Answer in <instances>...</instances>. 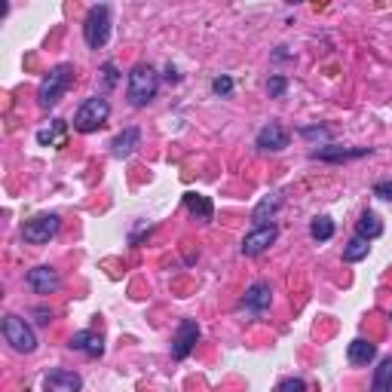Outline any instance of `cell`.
Masks as SVG:
<instances>
[{"label": "cell", "instance_id": "cb8c5ba5", "mask_svg": "<svg viewBox=\"0 0 392 392\" xmlns=\"http://www.w3.org/2000/svg\"><path fill=\"white\" fill-rule=\"evenodd\" d=\"M212 92L221 98H230L233 95V80L230 77H215V80H212Z\"/></svg>", "mask_w": 392, "mask_h": 392}, {"label": "cell", "instance_id": "d6986e66", "mask_svg": "<svg viewBox=\"0 0 392 392\" xmlns=\"http://www.w3.org/2000/svg\"><path fill=\"white\" fill-rule=\"evenodd\" d=\"M371 392H392V355L377 365L374 371V383H371Z\"/></svg>", "mask_w": 392, "mask_h": 392}, {"label": "cell", "instance_id": "f546056e", "mask_svg": "<svg viewBox=\"0 0 392 392\" xmlns=\"http://www.w3.org/2000/svg\"><path fill=\"white\" fill-rule=\"evenodd\" d=\"M166 80H178V71H175L172 65H169V68H166Z\"/></svg>", "mask_w": 392, "mask_h": 392}, {"label": "cell", "instance_id": "8fae6325", "mask_svg": "<svg viewBox=\"0 0 392 392\" xmlns=\"http://www.w3.org/2000/svg\"><path fill=\"white\" fill-rule=\"evenodd\" d=\"M138 144H141V129L138 126H129V129H123L117 138L111 141V153L117 156V160H126V156L135 153V147Z\"/></svg>", "mask_w": 392, "mask_h": 392}, {"label": "cell", "instance_id": "83f0119b", "mask_svg": "<svg viewBox=\"0 0 392 392\" xmlns=\"http://www.w3.org/2000/svg\"><path fill=\"white\" fill-rule=\"evenodd\" d=\"M374 196L389 199V203H392V181H377L374 184Z\"/></svg>", "mask_w": 392, "mask_h": 392}, {"label": "cell", "instance_id": "44dd1931", "mask_svg": "<svg viewBox=\"0 0 392 392\" xmlns=\"http://www.w3.org/2000/svg\"><path fill=\"white\" fill-rule=\"evenodd\" d=\"M37 141L44 147L65 144V120H53V126H49V129H40L37 132Z\"/></svg>", "mask_w": 392, "mask_h": 392}, {"label": "cell", "instance_id": "5b68a950", "mask_svg": "<svg viewBox=\"0 0 392 392\" xmlns=\"http://www.w3.org/2000/svg\"><path fill=\"white\" fill-rule=\"evenodd\" d=\"M3 337L16 353H34V349H37V334H34V328L19 316H3Z\"/></svg>", "mask_w": 392, "mask_h": 392}, {"label": "cell", "instance_id": "4fadbf2b", "mask_svg": "<svg viewBox=\"0 0 392 392\" xmlns=\"http://www.w3.org/2000/svg\"><path fill=\"white\" fill-rule=\"evenodd\" d=\"M71 349H80V353L98 359V355H104V337L95 331H77L74 337H71Z\"/></svg>", "mask_w": 392, "mask_h": 392}, {"label": "cell", "instance_id": "484cf974", "mask_svg": "<svg viewBox=\"0 0 392 392\" xmlns=\"http://www.w3.org/2000/svg\"><path fill=\"white\" fill-rule=\"evenodd\" d=\"M285 89H288V80H285V77H270V83H267L270 98H282Z\"/></svg>", "mask_w": 392, "mask_h": 392}, {"label": "cell", "instance_id": "8992f818", "mask_svg": "<svg viewBox=\"0 0 392 392\" xmlns=\"http://www.w3.org/2000/svg\"><path fill=\"white\" fill-rule=\"evenodd\" d=\"M59 227H62V218L59 215H37V218L25 221L22 239L31 242V245H46V242L53 239L55 233H59Z\"/></svg>", "mask_w": 392, "mask_h": 392}, {"label": "cell", "instance_id": "52a82bcc", "mask_svg": "<svg viewBox=\"0 0 392 392\" xmlns=\"http://www.w3.org/2000/svg\"><path fill=\"white\" fill-rule=\"evenodd\" d=\"M276 236H279V230H276L273 224H267V227H254V230L248 233L245 239H242L239 252L245 254V258H258V254H263L270 245H273Z\"/></svg>", "mask_w": 392, "mask_h": 392}, {"label": "cell", "instance_id": "6da1fadb", "mask_svg": "<svg viewBox=\"0 0 392 392\" xmlns=\"http://www.w3.org/2000/svg\"><path fill=\"white\" fill-rule=\"evenodd\" d=\"M156 92H160V74L151 65H135L129 71V86H126L129 104L132 108H147L156 98Z\"/></svg>", "mask_w": 392, "mask_h": 392}, {"label": "cell", "instance_id": "277c9868", "mask_svg": "<svg viewBox=\"0 0 392 392\" xmlns=\"http://www.w3.org/2000/svg\"><path fill=\"white\" fill-rule=\"evenodd\" d=\"M111 37V6L98 3L89 10L86 22H83V40H86L89 49H102Z\"/></svg>", "mask_w": 392, "mask_h": 392}, {"label": "cell", "instance_id": "7402d4cb", "mask_svg": "<svg viewBox=\"0 0 392 392\" xmlns=\"http://www.w3.org/2000/svg\"><path fill=\"white\" fill-rule=\"evenodd\" d=\"M368 252H371L368 239L353 236V239H349V245L344 248V261H346V263H359V261H365V258H368Z\"/></svg>", "mask_w": 392, "mask_h": 392}, {"label": "cell", "instance_id": "f1b7e54d", "mask_svg": "<svg viewBox=\"0 0 392 392\" xmlns=\"http://www.w3.org/2000/svg\"><path fill=\"white\" fill-rule=\"evenodd\" d=\"M104 83H108V86H117V68H113L111 62L104 65Z\"/></svg>", "mask_w": 392, "mask_h": 392}, {"label": "cell", "instance_id": "7a4b0ae2", "mask_svg": "<svg viewBox=\"0 0 392 392\" xmlns=\"http://www.w3.org/2000/svg\"><path fill=\"white\" fill-rule=\"evenodd\" d=\"M71 80H74V65H55L49 74L40 80L37 86V104L40 108H55V104L62 102V95L68 92Z\"/></svg>", "mask_w": 392, "mask_h": 392}, {"label": "cell", "instance_id": "5bb4252c", "mask_svg": "<svg viewBox=\"0 0 392 392\" xmlns=\"http://www.w3.org/2000/svg\"><path fill=\"white\" fill-rule=\"evenodd\" d=\"M270 301H273V288H270V282H254V285H248V291H245V306L248 310H254V312H263L270 306Z\"/></svg>", "mask_w": 392, "mask_h": 392}, {"label": "cell", "instance_id": "9a60e30c", "mask_svg": "<svg viewBox=\"0 0 392 392\" xmlns=\"http://www.w3.org/2000/svg\"><path fill=\"white\" fill-rule=\"evenodd\" d=\"M371 147H353V151H346V147H319V151H312V160H331V162H344V160H359V156H368Z\"/></svg>", "mask_w": 392, "mask_h": 392}, {"label": "cell", "instance_id": "4316f807", "mask_svg": "<svg viewBox=\"0 0 392 392\" xmlns=\"http://www.w3.org/2000/svg\"><path fill=\"white\" fill-rule=\"evenodd\" d=\"M301 135H304V138H322V141H328V138H331V129H325V126H306V129H301Z\"/></svg>", "mask_w": 392, "mask_h": 392}, {"label": "cell", "instance_id": "9c48e42d", "mask_svg": "<svg viewBox=\"0 0 392 392\" xmlns=\"http://www.w3.org/2000/svg\"><path fill=\"white\" fill-rule=\"evenodd\" d=\"M44 389L46 392H80L83 389V377L77 374V371L55 368L44 377Z\"/></svg>", "mask_w": 392, "mask_h": 392}, {"label": "cell", "instance_id": "7c38bea8", "mask_svg": "<svg viewBox=\"0 0 392 392\" xmlns=\"http://www.w3.org/2000/svg\"><path fill=\"white\" fill-rule=\"evenodd\" d=\"M258 147L261 151H285L288 147V132L279 123H270L258 132Z\"/></svg>", "mask_w": 392, "mask_h": 392}, {"label": "cell", "instance_id": "603a6c76", "mask_svg": "<svg viewBox=\"0 0 392 392\" xmlns=\"http://www.w3.org/2000/svg\"><path fill=\"white\" fill-rule=\"evenodd\" d=\"M310 236L312 239H316V242H328V239H331L334 236V221L331 218H312L310 221Z\"/></svg>", "mask_w": 392, "mask_h": 392}, {"label": "cell", "instance_id": "3957f363", "mask_svg": "<svg viewBox=\"0 0 392 392\" xmlns=\"http://www.w3.org/2000/svg\"><path fill=\"white\" fill-rule=\"evenodd\" d=\"M108 117H111L108 98L92 95V98H86V102L80 104V108H77V113H74V129L83 132V135H89V132L102 129V126L108 123Z\"/></svg>", "mask_w": 392, "mask_h": 392}, {"label": "cell", "instance_id": "ac0fdd59", "mask_svg": "<svg viewBox=\"0 0 392 392\" xmlns=\"http://www.w3.org/2000/svg\"><path fill=\"white\" fill-rule=\"evenodd\" d=\"M346 355H349V362H353V365H368V362H374V355H377V346L374 344H368V340H353V344H349V349H346Z\"/></svg>", "mask_w": 392, "mask_h": 392}, {"label": "cell", "instance_id": "ba28073f", "mask_svg": "<svg viewBox=\"0 0 392 392\" xmlns=\"http://www.w3.org/2000/svg\"><path fill=\"white\" fill-rule=\"evenodd\" d=\"M196 340H199V325L194 322V319H184V322L178 325V331H175L172 355H175V359H187V355L194 353Z\"/></svg>", "mask_w": 392, "mask_h": 392}, {"label": "cell", "instance_id": "30bf717a", "mask_svg": "<svg viewBox=\"0 0 392 392\" xmlns=\"http://www.w3.org/2000/svg\"><path fill=\"white\" fill-rule=\"evenodd\" d=\"M28 285H31L37 295H53V291H59V285H62V279H59V273H55L53 267H34V270H28Z\"/></svg>", "mask_w": 392, "mask_h": 392}, {"label": "cell", "instance_id": "e0dca14e", "mask_svg": "<svg viewBox=\"0 0 392 392\" xmlns=\"http://www.w3.org/2000/svg\"><path fill=\"white\" fill-rule=\"evenodd\" d=\"M383 233V221L374 215V212H362V218H359V224H355V236H362V239H377Z\"/></svg>", "mask_w": 392, "mask_h": 392}, {"label": "cell", "instance_id": "2e32d148", "mask_svg": "<svg viewBox=\"0 0 392 392\" xmlns=\"http://www.w3.org/2000/svg\"><path fill=\"white\" fill-rule=\"evenodd\" d=\"M184 205H187V212L190 215H196L199 221L215 218V205H212V199L203 196V194H184Z\"/></svg>", "mask_w": 392, "mask_h": 392}, {"label": "cell", "instance_id": "d4e9b609", "mask_svg": "<svg viewBox=\"0 0 392 392\" xmlns=\"http://www.w3.org/2000/svg\"><path fill=\"white\" fill-rule=\"evenodd\" d=\"M276 392H306V383L301 377H285L279 386H276Z\"/></svg>", "mask_w": 392, "mask_h": 392}, {"label": "cell", "instance_id": "ffe728a7", "mask_svg": "<svg viewBox=\"0 0 392 392\" xmlns=\"http://www.w3.org/2000/svg\"><path fill=\"white\" fill-rule=\"evenodd\" d=\"M276 209H279V196H273V194H270V196H263L261 203L254 205L252 221H254V224H258V227H267V221L276 215Z\"/></svg>", "mask_w": 392, "mask_h": 392}]
</instances>
